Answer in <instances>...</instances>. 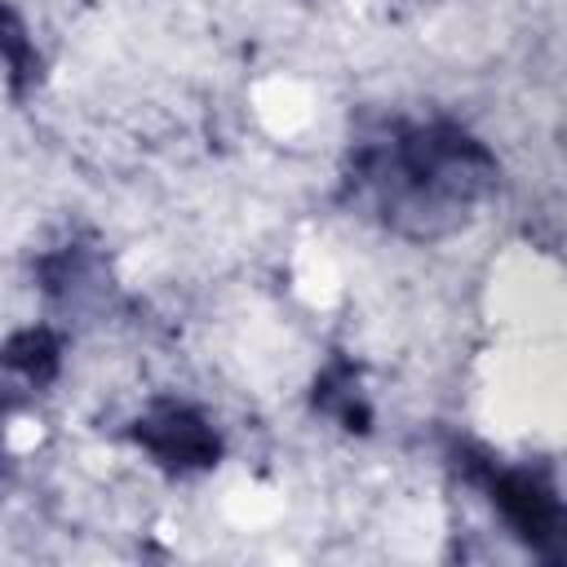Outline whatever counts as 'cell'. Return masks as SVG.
Wrapping results in <instances>:
<instances>
[{"label": "cell", "mask_w": 567, "mask_h": 567, "mask_svg": "<svg viewBox=\"0 0 567 567\" xmlns=\"http://www.w3.org/2000/svg\"><path fill=\"white\" fill-rule=\"evenodd\" d=\"M492 492H496L505 518H509L527 540L554 536V527H558V501H554V492L540 487L532 474H501V478L492 483Z\"/></svg>", "instance_id": "2"}, {"label": "cell", "mask_w": 567, "mask_h": 567, "mask_svg": "<svg viewBox=\"0 0 567 567\" xmlns=\"http://www.w3.org/2000/svg\"><path fill=\"white\" fill-rule=\"evenodd\" d=\"M137 439H146V447L168 465H208V456L217 452V439L208 434V425L186 408H164L142 425Z\"/></svg>", "instance_id": "1"}]
</instances>
